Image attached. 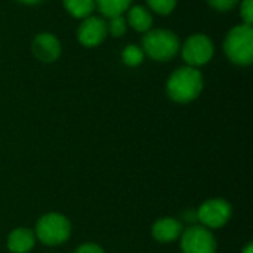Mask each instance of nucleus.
Returning a JSON list of instances; mask_svg holds the SVG:
<instances>
[{"label": "nucleus", "mask_w": 253, "mask_h": 253, "mask_svg": "<svg viewBox=\"0 0 253 253\" xmlns=\"http://www.w3.org/2000/svg\"><path fill=\"white\" fill-rule=\"evenodd\" d=\"M127 21H129L130 27L135 28L139 33L150 31V28L153 25V16H151V13L144 6H133V7H130L129 9V15H127Z\"/></svg>", "instance_id": "12"}, {"label": "nucleus", "mask_w": 253, "mask_h": 253, "mask_svg": "<svg viewBox=\"0 0 253 253\" xmlns=\"http://www.w3.org/2000/svg\"><path fill=\"white\" fill-rule=\"evenodd\" d=\"M122 58H123V61H125L126 65H129V67H136V65H139V64L142 62V59H144V50H142L141 47L135 46V44H129V46L125 47V50H123V53H122Z\"/></svg>", "instance_id": "15"}, {"label": "nucleus", "mask_w": 253, "mask_h": 253, "mask_svg": "<svg viewBox=\"0 0 253 253\" xmlns=\"http://www.w3.org/2000/svg\"><path fill=\"white\" fill-rule=\"evenodd\" d=\"M71 234L70 221L61 213H46L36 225V236L47 246H58L68 240Z\"/></svg>", "instance_id": "4"}, {"label": "nucleus", "mask_w": 253, "mask_h": 253, "mask_svg": "<svg viewBox=\"0 0 253 253\" xmlns=\"http://www.w3.org/2000/svg\"><path fill=\"white\" fill-rule=\"evenodd\" d=\"M182 234V224L175 218L159 219L153 225V237L160 243L175 242Z\"/></svg>", "instance_id": "10"}, {"label": "nucleus", "mask_w": 253, "mask_h": 253, "mask_svg": "<svg viewBox=\"0 0 253 253\" xmlns=\"http://www.w3.org/2000/svg\"><path fill=\"white\" fill-rule=\"evenodd\" d=\"M209 3L218 10H230L239 3V0H209Z\"/></svg>", "instance_id": "19"}, {"label": "nucleus", "mask_w": 253, "mask_h": 253, "mask_svg": "<svg viewBox=\"0 0 253 253\" xmlns=\"http://www.w3.org/2000/svg\"><path fill=\"white\" fill-rule=\"evenodd\" d=\"M243 253H253V246L252 243H249L246 248H245V251H243Z\"/></svg>", "instance_id": "22"}, {"label": "nucleus", "mask_w": 253, "mask_h": 253, "mask_svg": "<svg viewBox=\"0 0 253 253\" xmlns=\"http://www.w3.org/2000/svg\"><path fill=\"white\" fill-rule=\"evenodd\" d=\"M36 236L28 228H16L7 237V248L13 253H27L33 249Z\"/></svg>", "instance_id": "11"}, {"label": "nucleus", "mask_w": 253, "mask_h": 253, "mask_svg": "<svg viewBox=\"0 0 253 253\" xmlns=\"http://www.w3.org/2000/svg\"><path fill=\"white\" fill-rule=\"evenodd\" d=\"M76 253H104V251L95 243H84L76 251Z\"/></svg>", "instance_id": "20"}, {"label": "nucleus", "mask_w": 253, "mask_h": 253, "mask_svg": "<svg viewBox=\"0 0 253 253\" xmlns=\"http://www.w3.org/2000/svg\"><path fill=\"white\" fill-rule=\"evenodd\" d=\"M33 53L42 62H53L61 55L59 40L50 33H42L33 42Z\"/></svg>", "instance_id": "9"}, {"label": "nucleus", "mask_w": 253, "mask_h": 253, "mask_svg": "<svg viewBox=\"0 0 253 253\" xmlns=\"http://www.w3.org/2000/svg\"><path fill=\"white\" fill-rule=\"evenodd\" d=\"M144 50L156 61H169L179 50V39L169 30H153L147 31L142 39Z\"/></svg>", "instance_id": "3"}, {"label": "nucleus", "mask_w": 253, "mask_h": 253, "mask_svg": "<svg viewBox=\"0 0 253 253\" xmlns=\"http://www.w3.org/2000/svg\"><path fill=\"white\" fill-rule=\"evenodd\" d=\"M107 33H108V28H107L105 21L96 16H90V18H86L79 27V40L82 44L87 47H93V46H98L105 39Z\"/></svg>", "instance_id": "8"}, {"label": "nucleus", "mask_w": 253, "mask_h": 253, "mask_svg": "<svg viewBox=\"0 0 253 253\" xmlns=\"http://www.w3.org/2000/svg\"><path fill=\"white\" fill-rule=\"evenodd\" d=\"M107 28L114 37H120L126 31V21H125V18L122 15L120 16H113V18H110V24L107 25Z\"/></svg>", "instance_id": "17"}, {"label": "nucleus", "mask_w": 253, "mask_h": 253, "mask_svg": "<svg viewBox=\"0 0 253 253\" xmlns=\"http://www.w3.org/2000/svg\"><path fill=\"white\" fill-rule=\"evenodd\" d=\"M182 56L193 67L205 65L213 56V43L205 34H194L184 43Z\"/></svg>", "instance_id": "7"}, {"label": "nucleus", "mask_w": 253, "mask_h": 253, "mask_svg": "<svg viewBox=\"0 0 253 253\" xmlns=\"http://www.w3.org/2000/svg\"><path fill=\"white\" fill-rule=\"evenodd\" d=\"M181 249L184 253H215L216 242L205 227H191L182 233Z\"/></svg>", "instance_id": "6"}, {"label": "nucleus", "mask_w": 253, "mask_h": 253, "mask_svg": "<svg viewBox=\"0 0 253 253\" xmlns=\"http://www.w3.org/2000/svg\"><path fill=\"white\" fill-rule=\"evenodd\" d=\"M197 218L208 228H221L231 218V205L224 199H211L199 208Z\"/></svg>", "instance_id": "5"}, {"label": "nucleus", "mask_w": 253, "mask_h": 253, "mask_svg": "<svg viewBox=\"0 0 253 253\" xmlns=\"http://www.w3.org/2000/svg\"><path fill=\"white\" fill-rule=\"evenodd\" d=\"M147 3L159 15H169L176 6V0H147Z\"/></svg>", "instance_id": "16"}, {"label": "nucleus", "mask_w": 253, "mask_h": 253, "mask_svg": "<svg viewBox=\"0 0 253 253\" xmlns=\"http://www.w3.org/2000/svg\"><path fill=\"white\" fill-rule=\"evenodd\" d=\"M203 89V77L194 67L178 68L168 80V95L179 104L194 101Z\"/></svg>", "instance_id": "1"}, {"label": "nucleus", "mask_w": 253, "mask_h": 253, "mask_svg": "<svg viewBox=\"0 0 253 253\" xmlns=\"http://www.w3.org/2000/svg\"><path fill=\"white\" fill-rule=\"evenodd\" d=\"M242 18L245 19V24L252 25L253 22V0H245L242 3V10H240Z\"/></svg>", "instance_id": "18"}, {"label": "nucleus", "mask_w": 253, "mask_h": 253, "mask_svg": "<svg viewBox=\"0 0 253 253\" xmlns=\"http://www.w3.org/2000/svg\"><path fill=\"white\" fill-rule=\"evenodd\" d=\"M130 3L132 0H95V4H98L99 10L108 18L123 15V12L130 7Z\"/></svg>", "instance_id": "13"}, {"label": "nucleus", "mask_w": 253, "mask_h": 253, "mask_svg": "<svg viewBox=\"0 0 253 253\" xmlns=\"http://www.w3.org/2000/svg\"><path fill=\"white\" fill-rule=\"evenodd\" d=\"M65 9L76 18H87L95 9V0H64Z\"/></svg>", "instance_id": "14"}, {"label": "nucleus", "mask_w": 253, "mask_h": 253, "mask_svg": "<svg viewBox=\"0 0 253 253\" xmlns=\"http://www.w3.org/2000/svg\"><path fill=\"white\" fill-rule=\"evenodd\" d=\"M19 1H22V3H25V4H36V3H39V1H42V0H19Z\"/></svg>", "instance_id": "21"}, {"label": "nucleus", "mask_w": 253, "mask_h": 253, "mask_svg": "<svg viewBox=\"0 0 253 253\" xmlns=\"http://www.w3.org/2000/svg\"><path fill=\"white\" fill-rule=\"evenodd\" d=\"M227 56L239 65H249L253 61V28L243 24L234 27L224 43Z\"/></svg>", "instance_id": "2"}]
</instances>
